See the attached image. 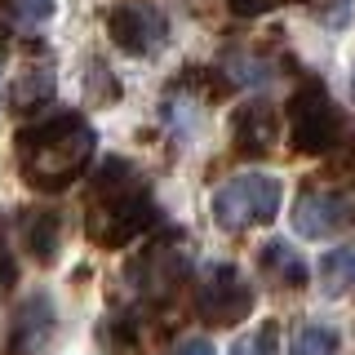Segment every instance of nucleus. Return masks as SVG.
Returning a JSON list of instances; mask_svg holds the SVG:
<instances>
[{"mask_svg": "<svg viewBox=\"0 0 355 355\" xmlns=\"http://www.w3.org/2000/svg\"><path fill=\"white\" fill-rule=\"evenodd\" d=\"M231 138H236L240 155H266L280 142V116L271 103H244L231 116Z\"/></svg>", "mask_w": 355, "mask_h": 355, "instance_id": "obj_10", "label": "nucleus"}, {"mask_svg": "<svg viewBox=\"0 0 355 355\" xmlns=\"http://www.w3.org/2000/svg\"><path fill=\"white\" fill-rule=\"evenodd\" d=\"M178 355H218L214 347H209V342L205 338H187L182 342V347H178Z\"/></svg>", "mask_w": 355, "mask_h": 355, "instance_id": "obj_19", "label": "nucleus"}, {"mask_svg": "<svg viewBox=\"0 0 355 355\" xmlns=\"http://www.w3.org/2000/svg\"><path fill=\"white\" fill-rule=\"evenodd\" d=\"M288 355H342V338L329 324H302L288 342Z\"/></svg>", "mask_w": 355, "mask_h": 355, "instance_id": "obj_14", "label": "nucleus"}, {"mask_svg": "<svg viewBox=\"0 0 355 355\" xmlns=\"http://www.w3.org/2000/svg\"><path fill=\"white\" fill-rule=\"evenodd\" d=\"M49 98H53V71L49 67H27L14 80V89H9V107L14 111H36Z\"/></svg>", "mask_w": 355, "mask_h": 355, "instance_id": "obj_13", "label": "nucleus"}, {"mask_svg": "<svg viewBox=\"0 0 355 355\" xmlns=\"http://www.w3.org/2000/svg\"><path fill=\"white\" fill-rule=\"evenodd\" d=\"M187 266H191V249H187V236L178 231H164L151 244H142V253L129 262L125 280L133 284V293L142 302H169L178 293V284L187 280Z\"/></svg>", "mask_w": 355, "mask_h": 355, "instance_id": "obj_4", "label": "nucleus"}, {"mask_svg": "<svg viewBox=\"0 0 355 355\" xmlns=\"http://www.w3.org/2000/svg\"><path fill=\"white\" fill-rule=\"evenodd\" d=\"M262 271L271 275L280 288H306V280H311L302 253L288 249L284 240H266V244H262Z\"/></svg>", "mask_w": 355, "mask_h": 355, "instance_id": "obj_12", "label": "nucleus"}, {"mask_svg": "<svg viewBox=\"0 0 355 355\" xmlns=\"http://www.w3.org/2000/svg\"><path fill=\"white\" fill-rule=\"evenodd\" d=\"M351 222V205L342 187L311 182L302 196L293 200V231L306 240H329L333 231H342Z\"/></svg>", "mask_w": 355, "mask_h": 355, "instance_id": "obj_8", "label": "nucleus"}, {"mask_svg": "<svg viewBox=\"0 0 355 355\" xmlns=\"http://www.w3.org/2000/svg\"><path fill=\"white\" fill-rule=\"evenodd\" d=\"M18 231H22V244H27V253H31V258H36L40 266H49L53 258H58L62 218L53 214V209H31V214H22Z\"/></svg>", "mask_w": 355, "mask_h": 355, "instance_id": "obj_11", "label": "nucleus"}, {"mask_svg": "<svg viewBox=\"0 0 355 355\" xmlns=\"http://www.w3.org/2000/svg\"><path fill=\"white\" fill-rule=\"evenodd\" d=\"M94 129L76 111H58V116L40 120V125L18 133V173L36 191H67L85 164L94 160Z\"/></svg>", "mask_w": 355, "mask_h": 355, "instance_id": "obj_1", "label": "nucleus"}, {"mask_svg": "<svg viewBox=\"0 0 355 355\" xmlns=\"http://www.w3.org/2000/svg\"><path fill=\"white\" fill-rule=\"evenodd\" d=\"M280 182L271 173H240L231 182L218 187L214 196V222L222 231H249V227H266L280 214Z\"/></svg>", "mask_w": 355, "mask_h": 355, "instance_id": "obj_5", "label": "nucleus"}, {"mask_svg": "<svg viewBox=\"0 0 355 355\" xmlns=\"http://www.w3.org/2000/svg\"><path fill=\"white\" fill-rule=\"evenodd\" d=\"M53 297L49 293H31L22 297L14 320H9V333H5V355H40L53 338Z\"/></svg>", "mask_w": 355, "mask_h": 355, "instance_id": "obj_9", "label": "nucleus"}, {"mask_svg": "<svg viewBox=\"0 0 355 355\" xmlns=\"http://www.w3.org/2000/svg\"><path fill=\"white\" fill-rule=\"evenodd\" d=\"M107 36L133 58H151L169 40V22L147 0H120V5L107 9Z\"/></svg>", "mask_w": 355, "mask_h": 355, "instance_id": "obj_7", "label": "nucleus"}, {"mask_svg": "<svg viewBox=\"0 0 355 355\" xmlns=\"http://www.w3.org/2000/svg\"><path fill=\"white\" fill-rule=\"evenodd\" d=\"M249 311H253V284H249V275H244L240 266L218 262V266H209V271L200 275L196 315L205 320V324L231 329V324H240V320H249Z\"/></svg>", "mask_w": 355, "mask_h": 355, "instance_id": "obj_6", "label": "nucleus"}, {"mask_svg": "<svg viewBox=\"0 0 355 355\" xmlns=\"http://www.w3.org/2000/svg\"><path fill=\"white\" fill-rule=\"evenodd\" d=\"M284 120H288V142H293V151H302V155H329L342 142V133H347L342 107L329 98V89L320 80H306L293 98H288Z\"/></svg>", "mask_w": 355, "mask_h": 355, "instance_id": "obj_3", "label": "nucleus"}, {"mask_svg": "<svg viewBox=\"0 0 355 355\" xmlns=\"http://www.w3.org/2000/svg\"><path fill=\"white\" fill-rule=\"evenodd\" d=\"M231 355H280L275 351V324L266 320V324H258L253 333H244L236 347H231Z\"/></svg>", "mask_w": 355, "mask_h": 355, "instance_id": "obj_16", "label": "nucleus"}, {"mask_svg": "<svg viewBox=\"0 0 355 355\" xmlns=\"http://www.w3.org/2000/svg\"><path fill=\"white\" fill-rule=\"evenodd\" d=\"M347 205H351V222H355V187H347Z\"/></svg>", "mask_w": 355, "mask_h": 355, "instance_id": "obj_21", "label": "nucleus"}, {"mask_svg": "<svg viewBox=\"0 0 355 355\" xmlns=\"http://www.w3.org/2000/svg\"><path fill=\"white\" fill-rule=\"evenodd\" d=\"M5 53H9V31L0 27V62H5Z\"/></svg>", "mask_w": 355, "mask_h": 355, "instance_id": "obj_20", "label": "nucleus"}, {"mask_svg": "<svg viewBox=\"0 0 355 355\" xmlns=\"http://www.w3.org/2000/svg\"><path fill=\"white\" fill-rule=\"evenodd\" d=\"M18 14L27 22H44L53 14V0H18Z\"/></svg>", "mask_w": 355, "mask_h": 355, "instance_id": "obj_18", "label": "nucleus"}, {"mask_svg": "<svg viewBox=\"0 0 355 355\" xmlns=\"http://www.w3.org/2000/svg\"><path fill=\"white\" fill-rule=\"evenodd\" d=\"M320 275H324V293L338 297L355 275V249H329L324 262H320Z\"/></svg>", "mask_w": 355, "mask_h": 355, "instance_id": "obj_15", "label": "nucleus"}, {"mask_svg": "<svg viewBox=\"0 0 355 355\" xmlns=\"http://www.w3.org/2000/svg\"><path fill=\"white\" fill-rule=\"evenodd\" d=\"M155 214L160 209L151 205L147 182L133 169L129 160H107L98 164L94 173V205H89L85 231L94 244L103 249H125L142 236V231L155 227Z\"/></svg>", "mask_w": 355, "mask_h": 355, "instance_id": "obj_2", "label": "nucleus"}, {"mask_svg": "<svg viewBox=\"0 0 355 355\" xmlns=\"http://www.w3.org/2000/svg\"><path fill=\"white\" fill-rule=\"evenodd\" d=\"M280 5H293V0H231V14L240 18H258V14H271Z\"/></svg>", "mask_w": 355, "mask_h": 355, "instance_id": "obj_17", "label": "nucleus"}]
</instances>
